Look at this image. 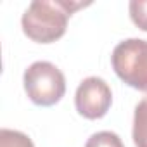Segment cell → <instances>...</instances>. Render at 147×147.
I'll return each instance as SVG.
<instances>
[{
    "mask_svg": "<svg viewBox=\"0 0 147 147\" xmlns=\"http://www.w3.org/2000/svg\"><path fill=\"white\" fill-rule=\"evenodd\" d=\"M80 7H85V4L66 0H35L21 18L23 31L36 43H52L66 33L71 14Z\"/></svg>",
    "mask_w": 147,
    "mask_h": 147,
    "instance_id": "obj_1",
    "label": "cell"
},
{
    "mask_svg": "<svg viewBox=\"0 0 147 147\" xmlns=\"http://www.w3.org/2000/svg\"><path fill=\"white\" fill-rule=\"evenodd\" d=\"M23 83L30 100L43 107L57 104L66 94V78L62 71L49 61L33 62L24 71Z\"/></svg>",
    "mask_w": 147,
    "mask_h": 147,
    "instance_id": "obj_2",
    "label": "cell"
},
{
    "mask_svg": "<svg viewBox=\"0 0 147 147\" xmlns=\"http://www.w3.org/2000/svg\"><path fill=\"white\" fill-rule=\"evenodd\" d=\"M113 69L128 87L147 92V40L128 38L119 42L111 55Z\"/></svg>",
    "mask_w": 147,
    "mask_h": 147,
    "instance_id": "obj_3",
    "label": "cell"
},
{
    "mask_svg": "<svg viewBox=\"0 0 147 147\" xmlns=\"http://www.w3.org/2000/svg\"><path fill=\"white\" fill-rule=\"evenodd\" d=\"M113 104V94L106 80L99 76L85 78L75 94L76 111L87 119H100L107 114Z\"/></svg>",
    "mask_w": 147,
    "mask_h": 147,
    "instance_id": "obj_4",
    "label": "cell"
},
{
    "mask_svg": "<svg viewBox=\"0 0 147 147\" xmlns=\"http://www.w3.org/2000/svg\"><path fill=\"white\" fill-rule=\"evenodd\" d=\"M131 137L135 147H147V95L135 107Z\"/></svg>",
    "mask_w": 147,
    "mask_h": 147,
    "instance_id": "obj_5",
    "label": "cell"
},
{
    "mask_svg": "<svg viewBox=\"0 0 147 147\" xmlns=\"http://www.w3.org/2000/svg\"><path fill=\"white\" fill-rule=\"evenodd\" d=\"M0 147H35V144L23 131L2 128L0 130Z\"/></svg>",
    "mask_w": 147,
    "mask_h": 147,
    "instance_id": "obj_6",
    "label": "cell"
},
{
    "mask_svg": "<svg viewBox=\"0 0 147 147\" xmlns=\"http://www.w3.org/2000/svg\"><path fill=\"white\" fill-rule=\"evenodd\" d=\"M85 147H125V144L114 131H97L87 140Z\"/></svg>",
    "mask_w": 147,
    "mask_h": 147,
    "instance_id": "obj_7",
    "label": "cell"
},
{
    "mask_svg": "<svg viewBox=\"0 0 147 147\" xmlns=\"http://www.w3.org/2000/svg\"><path fill=\"white\" fill-rule=\"evenodd\" d=\"M128 11L133 24L142 31H147V0H131Z\"/></svg>",
    "mask_w": 147,
    "mask_h": 147,
    "instance_id": "obj_8",
    "label": "cell"
}]
</instances>
